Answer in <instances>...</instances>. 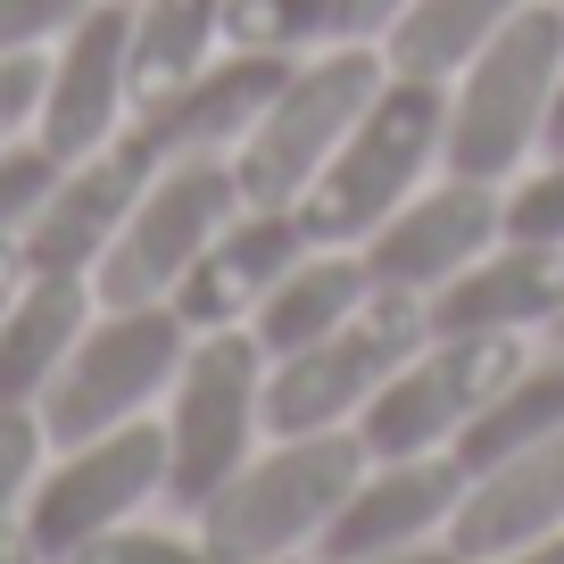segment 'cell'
<instances>
[{"mask_svg":"<svg viewBox=\"0 0 564 564\" xmlns=\"http://www.w3.org/2000/svg\"><path fill=\"white\" fill-rule=\"evenodd\" d=\"M441 141H448V84L390 67L373 100L357 108V124L340 133V150L316 166V183L291 199V216L307 225V241L357 249L399 199H415L441 175Z\"/></svg>","mask_w":564,"mask_h":564,"instance_id":"cell-1","label":"cell"},{"mask_svg":"<svg viewBox=\"0 0 564 564\" xmlns=\"http://www.w3.org/2000/svg\"><path fill=\"white\" fill-rule=\"evenodd\" d=\"M564 75V9L531 0L448 75V141L441 166L474 183H514L547 150V108Z\"/></svg>","mask_w":564,"mask_h":564,"instance_id":"cell-2","label":"cell"},{"mask_svg":"<svg viewBox=\"0 0 564 564\" xmlns=\"http://www.w3.org/2000/svg\"><path fill=\"white\" fill-rule=\"evenodd\" d=\"M366 474V441L349 423L340 432H265L258 457L192 514L199 540L225 564H274V556H307L324 540V523L340 514L349 481Z\"/></svg>","mask_w":564,"mask_h":564,"instance_id":"cell-3","label":"cell"},{"mask_svg":"<svg viewBox=\"0 0 564 564\" xmlns=\"http://www.w3.org/2000/svg\"><path fill=\"white\" fill-rule=\"evenodd\" d=\"M159 441H166V507L192 523L265 441V349L249 324L192 333L159 399Z\"/></svg>","mask_w":564,"mask_h":564,"instance_id":"cell-4","label":"cell"},{"mask_svg":"<svg viewBox=\"0 0 564 564\" xmlns=\"http://www.w3.org/2000/svg\"><path fill=\"white\" fill-rule=\"evenodd\" d=\"M183 349H192V324L175 316V300L91 307L84 340L67 349V366L42 390V432H51V448L117 432V423H133V415H159Z\"/></svg>","mask_w":564,"mask_h":564,"instance_id":"cell-5","label":"cell"},{"mask_svg":"<svg viewBox=\"0 0 564 564\" xmlns=\"http://www.w3.org/2000/svg\"><path fill=\"white\" fill-rule=\"evenodd\" d=\"M382 42H333L316 58H291L282 91L265 100V117L241 133L232 150V183L241 199H265V208H291V199L316 183V166L340 150V133L357 124V108L382 84Z\"/></svg>","mask_w":564,"mask_h":564,"instance_id":"cell-6","label":"cell"},{"mask_svg":"<svg viewBox=\"0 0 564 564\" xmlns=\"http://www.w3.org/2000/svg\"><path fill=\"white\" fill-rule=\"evenodd\" d=\"M150 498H166V441H159V415H133L117 432H91V441H67L42 457V481L25 498L18 531L34 540L42 564H67L100 531L133 523Z\"/></svg>","mask_w":564,"mask_h":564,"instance_id":"cell-7","label":"cell"},{"mask_svg":"<svg viewBox=\"0 0 564 564\" xmlns=\"http://www.w3.org/2000/svg\"><path fill=\"white\" fill-rule=\"evenodd\" d=\"M415 340H423V300L373 291L340 333L307 340L291 357H265V432H340V423H357Z\"/></svg>","mask_w":564,"mask_h":564,"instance_id":"cell-8","label":"cell"},{"mask_svg":"<svg viewBox=\"0 0 564 564\" xmlns=\"http://www.w3.org/2000/svg\"><path fill=\"white\" fill-rule=\"evenodd\" d=\"M523 349L531 340L507 333H423L349 432L366 441V457H432L481 415V399L523 366Z\"/></svg>","mask_w":564,"mask_h":564,"instance_id":"cell-9","label":"cell"},{"mask_svg":"<svg viewBox=\"0 0 564 564\" xmlns=\"http://www.w3.org/2000/svg\"><path fill=\"white\" fill-rule=\"evenodd\" d=\"M241 208V183L232 159H159L141 183L133 216L117 225L108 258L91 265V291L100 307H141V300H175L183 265L216 241V225Z\"/></svg>","mask_w":564,"mask_h":564,"instance_id":"cell-10","label":"cell"},{"mask_svg":"<svg viewBox=\"0 0 564 564\" xmlns=\"http://www.w3.org/2000/svg\"><path fill=\"white\" fill-rule=\"evenodd\" d=\"M133 124V0H91L42 51V117L34 141L51 159H84Z\"/></svg>","mask_w":564,"mask_h":564,"instance_id":"cell-11","label":"cell"},{"mask_svg":"<svg viewBox=\"0 0 564 564\" xmlns=\"http://www.w3.org/2000/svg\"><path fill=\"white\" fill-rule=\"evenodd\" d=\"M490 241H498V183H474V175H448L441 166L415 199H399V208L357 241V258H366L373 291L432 300V291H441L448 274H465Z\"/></svg>","mask_w":564,"mask_h":564,"instance_id":"cell-12","label":"cell"},{"mask_svg":"<svg viewBox=\"0 0 564 564\" xmlns=\"http://www.w3.org/2000/svg\"><path fill=\"white\" fill-rule=\"evenodd\" d=\"M150 166H159V159H150L133 133L100 141V150H84V159H58L34 225L18 232L25 265H34V274H91V265L108 258V241H117V225L133 216Z\"/></svg>","mask_w":564,"mask_h":564,"instance_id":"cell-13","label":"cell"},{"mask_svg":"<svg viewBox=\"0 0 564 564\" xmlns=\"http://www.w3.org/2000/svg\"><path fill=\"white\" fill-rule=\"evenodd\" d=\"M457 507H465V465L448 457V448H432V457H366V474L349 481L340 514L316 540V564H349V556H390V547L448 540Z\"/></svg>","mask_w":564,"mask_h":564,"instance_id":"cell-14","label":"cell"},{"mask_svg":"<svg viewBox=\"0 0 564 564\" xmlns=\"http://www.w3.org/2000/svg\"><path fill=\"white\" fill-rule=\"evenodd\" d=\"M282 75H291V58L232 51L225 42L199 75H183V84L159 91V100H141L124 133H133L150 159H232L241 133L265 117V100L282 91Z\"/></svg>","mask_w":564,"mask_h":564,"instance_id":"cell-15","label":"cell"},{"mask_svg":"<svg viewBox=\"0 0 564 564\" xmlns=\"http://www.w3.org/2000/svg\"><path fill=\"white\" fill-rule=\"evenodd\" d=\"M307 258V225L291 208H265V199H241V208L216 225V241L183 265L175 282V316L192 333H225V324H249L258 300L274 291L291 265Z\"/></svg>","mask_w":564,"mask_h":564,"instance_id":"cell-16","label":"cell"},{"mask_svg":"<svg viewBox=\"0 0 564 564\" xmlns=\"http://www.w3.org/2000/svg\"><path fill=\"white\" fill-rule=\"evenodd\" d=\"M564 307V249H531L498 232L465 274H448L423 300V333H507V340H540L547 316Z\"/></svg>","mask_w":564,"mask_h":564,"instance_id":"cell-17","label":"cell"},{"mask_svg":"<svg viewBox=\"0 0 564 564\" xmlns=\"http://www.w3.org/2000/svg\"><path fill=\"white\" fill-rule=\"evenodd\" d=\"M547 531H564V432L523 448V457H507V465H490V474H465V507L448 523V547L465 564L531 547Z\"/></svg>","mask_w":564,"mask_h":564,"instance_id":"cell-18","label":"cell"},{"mask_svg":"<svg viewBox=\"0 0 564 564\" xmlns=\"http://www.w3.org/2000/svg\"><path fill=\"white\" fill-rule=\"evenodd\" d=\"M91 307H100L91 274H34V265H25L18 300L0 316V406H42L51 373L67 366V349L84 340Z\"/></svg>","mask_w":564,"mask_h":564,"instance_id":"cell-19","label":"cell"},{"mask_svg":"<svg viewBox=\"0 0 564 564\" xmlns=\"http://www.w3.org/2000/svg\"><path fill=\"white\" fill-rule=\"evenodd\" d=\"M366 300H373L366 258H357V249H324V241H307V258H300V265H291V274H282L274 291L258 300L249 333H258V349H265V357H291V349H307V340L340 333V324H349Z\"/></svg>","mask_w":564,"mask_h":564,"instance_id":"cell-20","label":"cell"},{"mask_svg":"<svg viewBox=\"0 0 564 564\" xmlns=\"http://www.w3.org/2000/svg\"><path fill=\"white\" fill-rule=\"evenodd\" d=\"M556 432H564V349L540 340V349H523V366L481 399V415L448 441V457H457L465 474H490V465L523 457V448L556 441Z\"/></svg>","mask_w":564,"mask_h":564,"instance_id":"cell-21","label":"cell"},{"mask_svg":"<svg viewBox=\"0 0 564 564\" xmlns=\"http://www.w3.org/2000/svg\"><path fill=\"white\" fill-rule=\"evenodd\" d=\"M225 51V0H133V108Z\"/></svg>","mask_w":564,"mask_h":564,"instance_id":"cell-22","label":"cell"},{"mask_svg":"<svg viewBox=\"0 0 564 564\" xmlns=\"http://www.w3.org/2000/svg\"><path fill=\"white\" fill-rule=\"evenodd\" d=\"M514 9H531V0H415V9L382 34V67L441 75V84H448V75H457L465 58L514 18Z\"/></svg>","mask_w":564,"mask_h":564,"instance_id":"cell-23","label":"cell"},{"mask_svg":"<svg viewBox=\"0 0 564 564\" xmlns=\"http://www.w3.org/2000/svg\"><path fill=\"white\" fill-rule=\"evenodd\" d=\"M225 42L265 58H316L349 42V25H340V0H225Z\"/></svg>","mask_w":564,"mask_h":564,"instance_id":"cell-24","label":"cell"},{"mask_svg":"<svg viewBox=\"0 0 564 564\" xmlns=\"http://www.w3.org/2000/svg\"><path fill=\"white\" fill-rule=\"evenodd\" d=\"M498 232L531 249H564V150H540L514 183H498Z\"/></svg>","mask_w":564,"mask_h":564,"instance_id":"cell-25","label":"cell"},{"mask_svg":"<svg viewBox=\"0 0 564 564\" xmlns=\"http://www.w3.org/2000/svg\"><path fill=\"white\" fill-rule=\"evenodd\" d=\"M67 564H225L208 540H199V523H183V531H159V523H117V531H100L91 547H75Z\"/></svg>","mask_w":564,"mask_h":564,"instance_id":"cell-26","label":"cell"},{"mask_svg":"<svg viewBox=\"0 0 564 564\" xmlns=\"http://www.w3.org/2000/svg\"><path fill=\"white\" fill-rule=\"evenodd\" d=\"M42 457H51V432H42V406H0V531L25 514L42 481Z\"/></svg>","mask_w":564,"mask_h":564,"instance_id":"cell-27","label":"cell"},{"mask_svg":"<svg viewBox=\"0 0 564 564\" xmlns=\"http://www.w3.org/2000/svg\"><path fill=\"white\" fill-rule=\"evenodd\" d=\"M51 175H58V159L42 150V141H9V150H0V241H18V232L34 225Z\"/></svg>","mask_w":564,"mask_h":564,"instance_id":"cell-28","label":"cell"},{"mask_svg":"<svg viewBox=\"0 0 564 564\" xmlns=\"http://www.w3.org/2000/svg\"><path fill=\"white\" fill-rule=\"evenodd\" d=\"M91 0H0V58H34L84 18Z\"/></svg>","mask_w":564,"mask_h":564,"instance_id":"cell-29","label":"cell"},{"mask_svg":"<svg viewBox=\"0 0 564 564\" xmlns=\"http://www.w3.org/2000/svg\"><path fill=\"white\" fill-rule=\"evenodd\" d=\"M34 117H42V51L0 58V150H9V141H34Z\"/></svg>","mask_w":564,"mask_h":564,"instance_id":"cell-30","label":"cell"},{"mask_svg":"<svg viewBox=\"0 0 564 564\" xmlns=\"http://www.w3.org/2000/svg\"><path fill=\"white\" fill-rule=\"evenodd\" d=\"M406 9H415V0H340V25H349V42H382Z\"/></svg>","mask_w":564,"mask_h":564,"instance_id":"cell-31","label":"cell"},{"mask_svg":"<svg viewBox=\"0 0 564 564\" xmlns=\"http://www.w3.org/2000/svg\"><path fill=\"white\" fill-rule=\"evenodd\" d=\"M349 564H465L448 540H423V547H390V556H349Z\"/></svg>","mask_w":564,"mask_h":564,"instance_id":"cell-32","label":"cell"},{"mask_svg":"<svg viewBox=\"0 0 564 564\" xmlns=\"http://www.w3.org/2000/svg\"><path fill=\"white\" fill-rule=\"evenodd\" d=\"M474 564H564V531H547L531 547H507V556H474Z\"/></svg>","mask_w":564,"mask_h":564,"instance_id":"cell-33","label":"cell"},{"mask_svg":"<svg viewBox=\"0 0 564 564\" xmlns=\"http://www.w3.org/2000/svg\"><path fill=\"white\" fill-rule=\"evenodd\" d=\"M18 282H25V249L0 241V316H9V300H18Z\"/></svg>","mask_w":564,"mask_h":564,"instance_id":"cell-34","label":"cell"},{"mask_svg":"<svg viewBox=\"0 0 564 564\" xmlns=\"http://www.w3.org/2000/svg\"><path fill=\"white\" fill-rule=\"evenodd\" d=\"M0 564H42V556H34V540H25V531H18V523L0 531Z\"/></svg>","mask_w":564,"mask_h":564,"instance_id":"cell-35","label":"cell"},{"mask_svg":"<svg viewBox=\"0 0 564 564\" xmlns=\"http://www.w3.org/2000/svg\"><path fill=\"white\" fill-rule=\"evenodd\" d=\"M547 150H564V75H556V108H547Z\"/></svg>","mask_w":564,"mask_h":564,"instance_id":"cell-36","label":"cell"},{"mask_svg":"<svg viewBox=\"0 0 564 564\" xmlns=\"http://www.w3.org/2000/svg\"><path fill=\"white\" fill-rule=\"evenodd\" d=\"M540 340H547V349H564V307L547 316V333H540Z\"/></svg>","mask_w":564,"mask_h":564,"instance_id":"cell-37","label":"cell"},{"mask_svg":"<svg viewBox=\"0 0 564 564\" xmlns=\"http://www.w3.org/2000/svg\"><path fill=\"white\" fill-rule=\"evenodd\" d=\"M274 564H307V556H274Z\"/></svg>","mask_w":564,"mask_h":564,"instance_id":"cell-38","label":"cell"}]
</instances>
